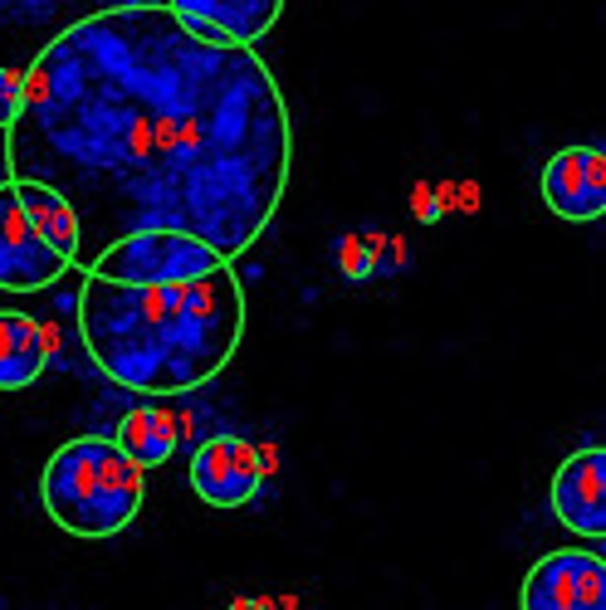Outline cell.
Masks as SVG:
<instances>
[{"instance_id":"obj_15","label":"cell","mask_w":606,"mask_h":610,"mask_svg":"<svg viewBox=\"0 0 606 610\" xmlns=\"http://www.w3.org/2000/svg\"><path fill=\"white\" fill-rule=\"evenodd\" d=\"M59 0H0V25H45Z\"/></svg>"},{"instance_id":"obj_1","label":"cell","mask_w":606,"mask_h":610,"mask_svg":"<svg viewBox=\"0 0 606 610\" xmlns=\"http://www.w3.org/2000/svg\"><path fill=\"white\" fill-rule=\"evenodd\" d=\"M5 162L74 206L83 245L186 230L230 265L279 215L294 128L255 49L196 39L142 0L93 10L39 49Z\"/></svg>"},{"instance_id":"obj_19","label":"cell","mask_w":606,"mask_h":610,"mask_svg":"<svg viewBox=\"0 0 606 610\" xmlns=\"http://www.w3.org/2000/svg\"><path fill=\"white\" fill-rule=\"evenodd\" d=\"M230 610H275V601H249V596H240V601H230Z\"/></svg>"},{"instance_id":"obj_11","label":"cell","mask_w":606,"mask_h":610,"mask_svg":"<svg viewBox=\"0 0 606 610\" xmlns=\"http://www.w3.org/2000/svg\"><path fill=\"white\" fill-rule=\"evenodd\" d=\"M55 342V328L35 322L30 313L0 308V391H30L45 376Z\"/></svg>"},{"instance_id":"obj_12","label":"cell","mask_w":606,"mask_h":610,"mask_svg":"<svg viewBox=\"0 0 606 610\" xmlns=\"http://www.w3.org/2000/svg\"><path fill=\"white\" fill-rule=\"evenodd\" d=\"M118 449L132 459V465H142V469H156V465H166V459L182 449V420L172 415V406H162V401H142V406H132L128 415L118 420Z\"/></svg>"},{"instance_id":"obj_8","label":"cell","mask_w":606,"mask_h":610,"mask_svg":"<svg viewBox=\"0 0 606 610\" xmlns=\"http://www.w3.org/2000/svg\"><path fill=\"white\" fill-rule=\"evenodd\" d=\"M548 503L562 528H572L587 542H602L606 538V449L587 445L562 459V469L552 474Z\"/></svg>"},{"instance_id":"obj_10","label":"cell","mask_w":606,"mask_h":610,"mask_svg":"<svg viewBox=\"0 0 606 610\" xmlns=\"http://www.w3.org/2000/svg\"><path fill=\"white\" fill-rule=\"evenodd\" d=\"M182 30L211 45H245L255 49L284 15V0H162Z\"/></svg>"},{"instance_id":"obj_6","label":"cell","mask_w":606,"mask_h":610,"mask_svg":"<svg viewBox=\"0 0 606 610\" xmlns=\"http://www.w3.org/2000/svg\"><path fill=\"white\" fill-rule=\"evenodd\" d=\"M518 610H606V556L592 547L538 556L524 576Z\"/></svg>"},{"instance_id":"obj_2","label":"cell","mask_w":606,"mask_h":610,"mask_svg":"<svg viewBox=\"0 0 606 610\" xmlns=\"http://www.w3.org/2000/svg\"><path fill=\"white\" fill-rule=\"evenodd\" d=\"M79 332L108 382L142 396H186L230 366L245 338V283L221 265L186 283H118L89 273Z\"/></svg>"},{"instance_id":"obj_5","label":"cell","mask_w":606,"mask_h":610,"mask_svg":"<svg viewBox=\"0 0 606 610\" xmlns=\"http://www.w3.org/2000/svg\"><path fill=\"white\" fill-rule=\"evenodd\" d=\"M74 269L35 225L15 196V181H0V289L5 293H39L55 289Z\"/></svg>"},{"instance_id":"obj_9","label":"cell","mask_w":606,"mask_h":610,"mask_svg":"<svg viewBox=\"0 0 606 610\" xmlns=\"http://www.w3.org/2000/svg\"><path fill=\"white\" fill-rule=\"evenodd\" d=\"M543 201L552 215L587 225L606 215V152L602 146H562L543 166Z\"/></svg>"},{"instance_id":"obj_20","label":"cell","mask_w":606,"mask_h":610,"mask_svg":"<svg viewBox=\"0 0 606 610\" xmlns=\"http://www.w3.org/2000/svg\"><path fill=\"white\" fill-rule=\"evenodd\" d=\"M103 10H123V5H142V0H98Z\"/></svg>"},{"instance_id":"obj_4","label":"cell","mask_w":606,"mask_h":610,"mask_svg":"<svg viewBox=\"0 0 606 610\" xmlns=\"http://www.w3.org/2000/svg\"><path fill=\"white\" fill-rule=\"evenodd\" d=\"M225 259L186 230H132L93 255L89 273L118 283H186L221 269Z\"/></svg>"},{"instance_id":"obj_13","label":"cell","mask_w":606,"mask_h":610,"mask_svg":"<svg viewBox=\"0 0 606 610\" xmlns=\"http://www.w3.org/2000/svg\"><path fill=\"white\" fill-rule=\"evenodd\" d=\"M10 181H15V176H10ZM15 196H20V206H25L30 225H35L39 235H45L49 245L69 259V265H79L83 259V230H79L74 206H69L59 191L39 186V181H15Z\"/></svg>"},{"instance_id":"obj_14","label":"cell","mask_w":606,"mask_h":610,"mask_svg":"<svg viewBox=\"0 0 606 610\" xmlns=\"http://www.w3.org/2000/svg\"><path fill=\"white\" fill-rule=\"evenodd\" d=\"M338 269H342V279H348V283L372 279V273L382 269V235H377V230H372V235H342Z\"/></svg>"},{"instance_id":"obj_3","label":"cell","mask_w":606,"mask_h":610,"mask_svg":"<svg viewBox=\"0 0 606 610\" xmlns=\"http://www.w3.org/2000/svg\"><path fill=\"white\" fill-rule=\"evenodd\" d=\"M39 498H45V513L55 518V528H65L69 538H118L142 513L148 469L132 465L118 449V439L83 435L49 455Z\"/></svg>"},{"instance_id":"obj_16","label":"cell","mask_w":606,"mask_h":610,"mask_svg":"<svg viewBox=\"0 0 606 610\" xmlns=\"http://www.w3.org/2000/svg\"><path fill=\"white\" fill-rule=\"evenodd\" d=\"M20 108H25V73L0 69V132L20 118Z\"/></svg>"},{"instance_id":"obj_17","label":"cell","mask_w":606,"mask_h":610,"mask_svg":"<svg viewBox=\"0 0 606 610\" xmlns=\"http://www.w3.org/2000/svg\"><path fill=\"white\" fill-rule=\"evenodd\" d=\"M411 210H416V220H421V225H441V220H445V206H441V196H435L431 181H416Z\"/></svg>"},{"instance_id":"obj_18","label":"cell","mask_w":606,"mask_h":610,"mask_svg":"<svg viewBox=\"0 0 606 610\" xmlns=\"http://www.w3.org/2000/svg\"><path fill=\"white\" fill-rule=\"evenodd\" d=\"M451 206H459V210H475V206H479V186H475V181L455 186V201H451Z\"/></svg>"},{"instance_id":"obj_7","label":"cell","mask_w":606,"mask_h":610,"mask_svg":"<svg viewBox=\"0 0 606 610\" xmlns=\"http://www.w3.org/2000/svg\"><path fill=\"white\" fill-rule=\"evenodd\" d=\"M191 489L211 508H245L265 489V459L249 439L240 435H211L191 455Z\"/></svg>"}]
</instances>
